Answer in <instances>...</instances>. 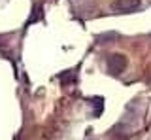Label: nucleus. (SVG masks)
<instances>
[{
  "mask_svg": "<svg viewBox=\"0 0 151 140\" xmlns=\"http://www.w3.org/2000/svg\"><path fill=\"white\" fill-rule=\"evenodd\" d=\"M127 64H129V61H127L125 55L111 53L110 57H108V70H110V74H113V76H119V74L125 72Z\"/></svg>",
  "mask_w": 151,
  "mask_h": 140,
  "instance_id": "nucleus-1",
  "label": "nucleus"
},
{
  "mask_svg": "<svg viewBox=\"0 0 151 140\" xmlns=\"http://www.w3.org/2000/svg\"><path fill=\"white\" fill-rule=\"evenodd\" d=\"M138 6H140V0H113L111 10L119 13H127V12H134Z\"/></svg>",
  "mask_w": 151,
  "mask_h": 140,
  "instance_id": "nucleus-2",
  "label": "nucleus"
}]
</instances>
